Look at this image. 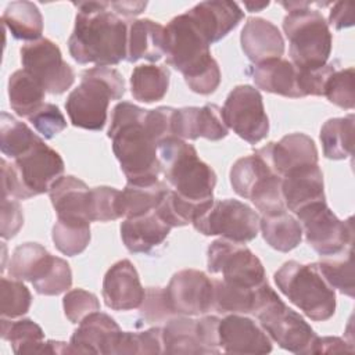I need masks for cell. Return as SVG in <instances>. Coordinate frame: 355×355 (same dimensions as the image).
<instances>
[{
    "label": "cell",
    "mask_w": 355,
    "mask_h": 355,
    "mask_svg": "<svg viewBox=\"0 0 355 355\" xmlns=\"http://www.w3.org/2000/svg\"><path fill=\"white\" fill-rule=\"evenodd\" d=\"M73 31L68 39L71 57L79 64L116 65L126 60L128 25L110 11L108 1H79Z\"/></svg>",
    "instance_id": "1"
},
{
    "label": "cell",
    "mask_w": 355,
    "mask_h": 355,
    "mask_svg": "<svg viewBox=\"0 0 355 355\" xmlns=\"http://www.w3.org/2000/svg\"><path fill=\"white\" fill-rule=\"evenodd\" d=\"M146 116L147 110L122 101L114 107L108 129L112 151L128 183L133 184L154 183L161 173L158 143L147 129Z\"/></svg>",
    "instance_id": "2"
},
{
    "label": "cell",
    "mask_w": 355,
    "mask_h": 355,
    "mask_svg": "<svg viewBox=\"0 0 355 355\" xmlns=\"http://www.w3.org/2000/svg\"><path fill=\"white\" fill-rule=\"evenodd\" d=\"M209 46L187 12L172 18L165 26L166 64L184 76L191 92L202 96L214 93L220 83V69Z\"/></svg>",
    "instance_id": "3"
},
{
    "label": "cell",
    "mask_w": 355,
    "mask_h": 355,
    "mask_svg": "<svg viewBox=\"0 0 355 355\" xmlns=\"http://www.w3.org/2000/svg\"><path fill=\"white\" fill-rule=\"evenodd\" d=\"M158 159L166 182L179 196L197 204L214 201L216 173L191 144L171 136L158 144Z\"/></svg>",
    "instance_id": "4"
},
{
    "label": "cell",
    "mask_w": 355,
    "mask_h": 355,
    "mask_svg": "<svg viewBox=\"0 0 355 355\" xmlns=\"http://www.w3.org/2000/svg\"><path fill=\"white\" fill-rule=\"evenodd\" d=\"M125 94V80L119 71L94 67L82 72V80L67 97L65 110L71 123L87 130H101L107 122L110 100Z\"/></svg>",
    "instance_id": "5"
},
{
    "label": "cell",
    "mask_w": 355,
    "mask_h": 355,
    "mask_svg": "<svg viewBox=\"0 0 355 355\" xmlns=\"http://www.w3.org/2000/svg\"><path fill=\"white\" fill-rule=\"evenodd\" d=\"M288 11L283 19V31L290 42L291 62L300 69H313L327 64L331 53L329 24L308 1H280Z\"/></svg>",
    "instance_id": "6"
},
{
    "label": "cell",
    "mask_w": 355,
    "mask_h": 355,
    "mask_svg": "<svg viewBox=\"0 0 355 355\" xmlns=\"http://www.w3.org/2000/svg\"><path fill=\"white\" fill-rule=\"evenodd\" d=\"M62 172L61 155L40 139L12 164L1 159V197L26 200L49 193Z\"/></svg>",
    "instance_id": "7"
},
{
    "label": "cell",
    "mask_w": 355,
    "mask_h": 355,
    "mask_svg": "<svg viewBox=\"0 0 355 355\" xmlns=\"http://www.w3.org/2000/svg\"><path fill=\"white\" fill-rule=\"evenodd\" d=\"M277 288L305 316L315 322L330 319L336 312V293L316 263L284 262L275 273Z\"/></svg>",
    "instance_id": "8"
},
{
    "label": "cell",
    "mask_w": 355,
    "mask_h": 355,
    "mask_svg": "<svg viewBox=\"0 0 355 355\" xmlns=\"http://www.w3.org/2000/svg\"><path fill=\"white\" fill-rule=\"evenodd\" d=\"M297 219L305 234L306 243L322 257L341 254L354 243L352 218L340 220L327 207L326 200L300 209Z\"/></svg>",
    "instance_id": "9"
},
{
    "label": "cell",
    "mask_w": 355,
    "mask_h": 355,
    "mask_svg": "<svg viewBox=\"0 0 355 355\" xmlns=\"http://www.w3.org/2000/svg\"><path fill=\"white\" fill-rule=\"evenodd\" d=\"M193 226L204 236H222L226 240L244 244L257 237L259 216L239 200H214L211 207L193 220Z\"/></svg>",
    "instance_id": "10"
},
{
    "label": "cell",
    "mask_w": 355,
    "mask_h": 355,
    "mask_svg": "<svg viewBox=\"0 0 355 355\" xmlns=\"http://www.w3.org/2000/svg\"><path fill=\"white\" fill-rule=\"evenodd\" d=\"M211 273H222V280L241 287H257L268 282L259 258L243 243L226 239L215 240L207 251Z\"/></svg>",
    "instance_id": "11"
},
{
    "label": "cell",
    "mask_w": 355,
    "mask_h": 355,
    "mask_svg": "<svg viewBox=\"0 0 355 355\" xmlns=\"http://www.w3.org/2000/svg\"><path fill=\"white\" fill-rule=\"evenodd\" d=\"M222 116L226 126L250 144H257L268 136L269 119L262 96L250 85H239L229 93Z\"/></svg>",
    "instance_id": "12"
},
{
    "label": "cell",
    "mask_w": 355,
    "mask_h": 355,
    "mask_svg": "<svg viewBox=\"0 0 355 355\" xmlns=\"http://www.w3.org/2000/svg\"><path fill=\"white\" fill-rule=\"evenodd\" d=\"M21 61L24 69L50 94L67 92L75 80L72 67L64 61L60 47L50 39L42 37L22 46Z\"/></svg>",
    "instance_id": "13"
},
{
    "label": "cell",
    "mask_w": 355,
    "mask_h": 355,
    "mask_svg": "<svg viewBox=\"0 0 355 355\" xmlns=\"http://www.w3.org/2000/svg\"><path fill=\"white\" fill-rule=\"evenodd\" d=\"M259 324L280 348L294 354H311L316 333L305 319L288 308L280 297L268 304L258 315Z\"/></svg>",
    "instance_id": "14"
},
{
    "label": "cell",
    "mask_w": 355,
    "mask_h": 355,
    "mask_svg": "<svg viewBox=\"0 0 355 355\" xmlns=\"http://www.w3.org/2000/svg\"><path fill=\"white\" fill-rule=\"evenodd\" d=\"M165 291L175 315L198 316L207 313L214 304V280L201 270L183 269L176 272Z\"/></svg>",
    "instance_id": "15"
},
{
    "label": "cell",
    "mask_w": 355,
    "mask_h": 355,
    "mask_svg": "<svg viewBox=\"0 0 355 355\" xmlns=\"http://www.w3.org/2000/svg\"><path fill=\"white\" fill-rule=\"evenodd\" d=\"M230 184L236 194L255 202L282 186L279 176L262 150L239 158L230 169Z\"/></svg>",
    "instance_id": "16"
},
{
    "label": "cell",
    "mask_w": 355,
    "mask_h": 355,
    "mask_svg": "<svg viewBox=\"0 0 355 355\" xmlns=\"http://www.w3.org/2000/svg\"><path fill=\"white\" fill-rule=\"evenodd\" d=\"M219 348L229 354H268L272 340L261 324L252 319L230 313L219 320Z\"/></svg>",
    "instance_id": "17"
},
{
    "label": "cell",
    "mask_w": 355,
    "mask_h": 355,
    "mask_svg": "<svg viewBox=\"0 0 355 355\" xmlns=\"http://www.w3.org/2000/svg\"><path fill=\"white\" fill-rule=\"evenodd\" d=\"M122 330L107 313L100 311L86 316L73 331L69 345L72 354L115 355Z\"/></svg>",
    "instance_id": "18"
},
{
    "label": "cell",
    "mask_w": 355,
    "mask_h": 355,
    "mask_svg": "<svg viewBox=\"0 0 355 355\" xmlns=\"http://www.w3.org/2000/svg\"><path fill=\"white\" fill-rule=\"evenodd\" d=\"M172 130L173 136L183 140H196L198 137H204L211 141L220 140L229 133V128L222 116V108H219L216 104L184 107L179 110L175 108Z\"/></svg>",
    "instance_id": "19"
},
{
    "label": "cell",
    "mask_w": 355,
    "mask_h": 355,
    "mask_svg": "<svg viewBox=\"0 0 355 355\" xmlns=\"http://www.w3.org/2000/svg\"><path fill=\"white\" fill-rule=\"evenodd\" d=\"M146 290L139 273L129 259L115 262L103 280V298L108 308L114 311H130L141 305Z\"/></svg>",
    "instance_id": "20"
},
{
    "label": "cell",
    "mask_w": 355,
    "mask_h": 355,
    "mask_svg": "<svg viewBox=\"0 0 355 355\" xmlns=\"http://www.w3.org/2000/svg\"><path fill=\"white\" fill-rule=\"evenodd\" d=\"M277 297L268 282L257 287H241L219 279L214 280L212 308L219 313H252L257 316Z\"/></svg>",
    "instance_id": "21"
},
{
    "label": "cell",
    "mask_w": 355,
    "mask_h": 355,
    "mask_svg": "<svg viewBox=\"0 0 355 355\" xmlns=\"http://www.w3.org/2000/svg\"><path fill=\"white\" fill-rule=\"evenodd\" d=\"M261 150L273 171L282 178L297 168L318 164L315 141L305 133L286 135L277 143L270 141Z\"/></svg>",
    "instance_id": "22"
},
{
    "label": "cell",
    "mask_w": 355,
    "mask_h": 355,
    "mask_svg": "<svg viewBox=\"0 0 355 355\" xmlns=\"http://www.w3.org/2000/svg\"><path fill=\"white\" fill-rule=\"evenodd\" d=\"M204 33L209 44L223 39L244 18V12L234 1H201L186 11Z\"/></svg>",
    "instance_id": "23"
},
{
    "label": "cell",
    "mask_w": 355,
    "mask_h": 355,
    "mask_svg": "<svg viewBox=\"0 0 355 355\" xmlns=\"http://www.w3.org/2000/svg\"><path fill=\"white\" fill-rule=\"evenodd\" d=\"M240 43L247 58L255 65L282 58L284 53V40L277 26L259 17L247 19Z\"/></svg>",
    "instance_id": "24"
},
{
    "label": "cell",
    "mask_w": 355,
    "mask_h": 355,
    "mask_svg": "<svg viewBox=\"0 0 355 355\" xmlns=\"http://www.w3.org/2000/svg\"><path fill=\"white\" fill-rule=\"evenodd\" d=\"M286 209L297 214L309 204L324 201L323 173L318 164L297 168L282 178Z\"/></svg>",
    "instance_id": "25"
},
{
    "label": "cell",
    "mask_w": 355,
    "mask_h": 355,
    "mask_svg": "<svg viewBox=\"0 0 355 355\" xmlns=\"http://www.w3.org/2000/svg\"><path fill=\"white\" fill-rule=\"evenodd\" d=\"M171 229L154 209L139 216L125 218L121 223V239L129 252L148 254L164 243Z\"/></svg>",
    "instance_id": "26"
},
{
    "label": "cell",
    "mask_w": 355,
    "mask_h": 355,
    "mask_svg": "<svg viewBox=\"0 0 355 355\" xmlns=\"http://www.w3.org/2000/svg\"><path fill=\"white\" fill-rule=\"evenodd\" d=\"M51 204L61 219L89 220L90 189L87 184L71 175L58 178L49 190Z\"/></svg>",
    "instance_id": "27"
},
{
    "label": "cell",
    "mask_w": 355,
    "mask_h": 355,
    "mask_svg": "<svg viewBox=\"0 0 355 355\" xmlns=\"http://www.w3.org/2000/svg\"><path fill=\"white\" fill-rule=\"evenodd\" d=\"M165 55V26L148 18L136 19L128 28L126 61L155 62Z\"/></svg>",
    "instance_id": "28"
},
{
    "label": "cell",
    "mask_w": 355,
    "mask_h": 355,
    "mask_svg": "<svg viewBox=\"0 0 355 355\" xmlns=\"http://www.w3.org/2000/svg\"><path fill=\"white\" fill-rule=\"evenodd\" d=\"M251 76L255 85L268 93L290 98L302 97L298 85V68L288 60L275 58L255 65Z\"/></svg>",
    "instance_id": "29"
},
{
    "label": "cell",
    "mask_w": 355,
    "mask_h": 355,
    "mask_svg": "<svg viewBox=\"0 0 355 355\" xmlns=\"http://www.w3.org/2000/svg\"><path fill=\"white\" fill-rule=\"evenodd\" d=\"M54 255L37 243H25L18 245L8 263V275L17 280H35L44 276L49 270Z\"/></svg>",
    "instance_id": "30"
},
{
    "label": "cell",
    "mask_w": 355,
    "mask_h": 355,
    "mask_svg": "<svg viewBox=\"0 0 355 355\" xmlns=\"http://www.w3.org/2000/svg\"><path fill=\"white\" fill-rule=\"evenodd\" d=\"M3 25L18 40H39L43 33V17L37 6L32 1L10 3L1 17Z\"/></svg>",
    "instance_id": "31"
},
{
    "label": "cell",
    "mask_w": 355,
    "mask_h": 355,
    "mask_svg": "<svg viewBox=\"0 0 355 355\" xmlns=\"http://www.w3.org/2000/svg\"><path fill=\"white\" fill-rule=\"evenodd\" d=\"M44 89L24 68L15 71L8 79V100L12 111L29 118L44 103Z\"/></svg>",
    "instance_id": "32"
},
{
    "label": "cell",
    "mask_w": 355,
    "mask_h": 355,
    "mask_svg": "<svg viewBox=\"0 0 355 355\" xmlns=\"http://www.w3.org/2000/svg\"><path fill=\"white\" fill-rule=\"evenodd\" d=\"M259 229L265 241L280 252L294 250L302 239V229L298 219L287 214V211L262 216L259 219Z\"/></svg>",
    "instance_id": "33"
},
{
    "label": "cell",
    "mask_w": 355,
    "mask_h": 355,
    "mask_svg": "<svg viewBox=\"0 0 355 355\" xmlns=\"http://www.w3.org/2000/svg\"><path fill=\"white\" fill-rule=\"evenodd\" d=\"M169 69L164 65H137L130 76L132 96L147 104L162 100L169 87Z\"/></svg>",
    "instance_id": "34"
},
{
    "label": "cell",
    "mask_w": 355,
    "mask_h": 355,
    "mask_svg": "<svg viewBox=\"0 0 355 355\" xmlns=\"http://www.w3.org/2000/svg\"><path fill=\"white\" fill-rule=\"evenodd\" d=\"M169 189L164 182H154L148 184L126 183L119 196L121 215L133 218L158 208Z\"/></svg>",
    "instance_id": "35"
},
{
    "label": "cell",
    "mask_w": 355,
    "mask_h": 355,
    "mask_svg": "<svg viewBox=\"0 0 355 355\" xmlns=\"http://www.w3.org/2000/svg\"><path fill=\"white\" fill-rule=\"evenodd\" d=\"M164 354H208L200 341L197 320L178 316L162 327Z\"/></svg>",
    "instance_id": "36"
},
{
    "label": "cell",
    "mask_w": 355,
    "mask_h": 355,
    "mask_svg": "<svg viewBox=\"0 0 355 355\" xmlns=\"http://www.w3.org/2000/svg\"><path fill=\"white\" fill-rule=\"evenodd\" d=\"M323 154L329 159H345L352 154L354 114L327 119L320 129Z\"/></svg>",
    "instance_id": "37"
},
{
    "label": "cell",
    "mask_w": 355,
    "mask_h": 355,
    "mask_svg": "<svg viewBox=\"0 0 355 355\" xmlns=\"http://www.w3.org/2000/svg\"><path fill=\"white\" fill-rule=\"evenodd\" d=\"M1 338L11 343L17 355L43 354L44 333L42 327L31 319L8 320L1 318Z\"/></svg>",
    "instance_id": "38"
},
{
    "label": "cell",
    "mask_w": 355,
    "mask_h": 355,
    "mask_svg": "<svg viewBox=\"0 0 355 355\" xmlns=\"http://www.w3.org/2000/svg\"><path fill=\"white\" fill-rule=\"evenodd\" d=\"M40 137L29 126L7 112L0 119V150L4 155L15 159L33 147Z\"/></svg>",
    "instance_id": "39"
},
{
    "label": "cell",
    "mask_w": 355,
    "mask_h": 355,
    "mask_svg": "<svg viewBox=\"0 0 355 355\" xmlns=\"http://www.w3.org/2000/svg\"><path fill=\"white\" fill-rule=\"evenodd\" d=\"M51 239L64 255L73 257L83 252L90 241V222L83 219H61L53 226Z\"/></svg>",
    "instance_id": "40"
},
{
    "label": "cell",
    "mask_w": 355,
    "mask_h": 355,
    "mask_svg": "<svg viewBox=\"0 0 355 355\" xmlns=\"http://www.w3.org/2000/svg\"><path fill=\"white\" fill-rule=\"evenodd\" d=\"M322 276L334 290L341 294L354 297V261H352V247L337 255L333 259H322L316 263Z\"/></svg>",
    "instance_id": "41"
},
{
    "label": "cell",
    "mask_w": 355,
    "mask_h": 355,
    "mask_svg": "<svg viewBox=\"0 0 355 355\" xmlns=\"http://www.w3.org/2000/svg\"><path fill=\"white\" fill-rule=\"evenodd\" d=\"M214 202V201H212ZM212 202L208 204H197L191 202L182 196H179L175 190L169 189L157 208L159 216L171 226V227H180L200 216L204 211H207Z\"/></svg>",
    "instance_id": "42"
},
{
    "label": "cell",
    "mask_w": 355,
    "mask_h": 355,
    "mask_svg": "<svg viewBox=\"0 0 355 355\" xmlns=\"http://www.w3.org/2000/svg\"><path fill=\"white\" fill-rule=\"evenodd\" d=\"M0 313L1 318H19L25 315L32 304L29 288L17 279L1 277L0 283Z\"/></svg>",
    "instance_id": "43"
},
{
    "label": "cell",
    "mask_w": 355,
    "mask_h": 355,
    "mask_svg": "<svg viewBox=\"0 0 355 355\" xmlns=\"http://www.w3.org/2000/svg\"><path fill=\"white\" fill-rule=\"evenodd\" d=\"M121 354H164L162 329L151 327L144 331H122L115 355Z\"/></svg>",
    "instance_id": "44"
},
{
    "label": "cell",
    "mask_w": 355,
    "mask_h": 355,
    "mask_svg": "<svg viewBox=\"0 0 355 355\" xmlns=\"http://www.w3.org/2000/svg\"><path fill=\"white\" fill-rule=\"evenodd\" d=\"M121 191L110 186H98L90 189V204H89V219L90 222H110L121 215L119 207Z\"/></svg>",
    "instance_id": "45"
},
{
    "label": "cell",
    "mask_w": 355,
    "mask_h": 355,
    "mask_svg": "<svg viewBox=\"0 0 355 355\" xmlns=\"http://www.w3.org/2000/svg\"><path fill=\"white\" fill-rule=\"evenodd\" d=\"M354 68H343V69H336L326 86H324V93L323 96H326V98L340 107V108H345V110H352L355 105V89H354Z\"/></svg>",
    "instance_id": "46"
},
{
    "label": "cell",
    "mask_w": 355,
    "mask_h": 355,
    "mask_svg": "<svg viewBox=\"0 0 355 355\" xmlns=\"http://www.w3.org/2000/svg\"><path fill=\"white\" fill-rule=\"evenodd\" d=\"M33 288L42 295H58L71 288L72 272L68 262L62 258L54 257L49 270L40 279L35 280Z\"/></svg>",
    "instance_id": "47"
},
{
    "label": "cell",
    "mask_w": 355,
    "mask_h": 355,
    "mask_svg": "<svg viewBox=\"0 0 355 355\" xmlns=\"http://www.w3.org/2000/svg\"><path fill=\"white\" fill-rule=\"evenodd\" d=\"M64 312L71 323H80L86 316L100 311L98 298L86 290H69L62 298Z\"/></svg>",
    "instance_id": "48"
},
{
    "label": "cell",
    "mask_w": 355,
    "mask_h": 355,
    "mask_svg": "<svg viewBox=\"0 0 355 355\" xmlns=\"http://www.w3.org/2000/svg\"><path fill=\"white\" fill-rule=\"evenodd\" d=\"M28 119L44 139H53L67 128L64 114L51 103H44Z\"/></svg>",
    "instance_id": "49"
},
{
    "label": "cell",
    "mask_w": 355,
    "mask_h": 355,
    "mask_svg": "<svg viewBox=\"0 0 355 355\" xmlns=\"http://www.w3.org/2000/svg\"><path fill=\"white\" fill-rule=\"evenodd\" d=\"M139 308L140 316L146 323L168 320L175 315L168 304L164 287H147L143 302Z\"/></svg>",
    "instance_id": "50"
},
{
    "label": "cell",
    "mask_w": 355,
    "mask_h": 355,
    "mask_svg": "<svg viewBox=\"0 0 355 355\" xmlns=\"http://www.w3.org/2000/svg\"><path fill=\"white\" fill-rule=\"evenodd\" d=\"M337 69V67L330 62L324 64L323 67L313 68V69H300L298 68V85L305 96H323L324 86L330 78V75Z\"/></svg>",
    "instance_id": "51"
},
{
    "label": "cell",
    "mask_w": 355,
    "mask_h": 355,
    "mask_svg": "<svg viewBox=\"0 0 355 355\" xmlns=\"http://www.w3.org/2000/svg\"><path fill=\"white\" fill-rule=\"evenodd\" d=\"M175 108L172 107H158L155 110H147L146 125L153 136V139L159 144L162 140L173 136L172 130V118Z\"/></svg>",
    "instance_id": "52"
},
{
    "label": "cell",
    "mask_w": 355,
    "mask_h": 355,
    "mask_svg": "<svg viewBox=\"0 0 355 355\" xmlns=\"http://www.w3.org/2000/svg\"><path fill=\"white\" fill-rule=\"evenodd\" d=\"M24 225L21 205L10 197H1V227L0 236L4 240L12 239Z\"/></svg>",
    "instance_id": "53"
},
{
    "label": "cell",
    "mask_w": 355,
    "mask_h": 355,
    "mask_svg": "<svg viewBox=\"0 0 355 355\" xmlns=\"http://www.w3.org/2000/svg\"><path fill=\"white\" fill-rule=\"evenodd\" d=\"M218 316H204L197 320V331L201 344L207 349L208 354H219V338H218Z\"/></svg>",
    "instance_id": "54"
},
{
    "label": "cell",
    "mask_w": 355,
    "mask_h": 355,
    "mask_svg": "<svg viewBox=\"0 0 355 355\" xmlns=\"http://www.w3.org/2000/svg\"><path fill=\"white\" fill-rule=\"evenodd\" d=\"M354 352V347L340 337H316L311 354H337Z\"/></svg>",
    "instance_id": "55"
},
{
    "label": "cell",
    "mask_w": 355,
    "mask_h": 355,
    "mask_svg": "<svg viewBox=\"0 0 355 355\" xmlns=\"http://www.w3.org/2000/svg\"><path fill=\"white\" fill-rule=\"evenodd\" d=\"M329 22L336 29H344L354 25V11L349 3H336L330 11Z\"/></svg>",
    "instance_id": "56"
},
{
    "label": "cell",
    "mask_w": 355,
    "mask_h": 355,
    "mask_svg": "<svg viewBox=\"0 0 355 355\" xmlns=\"http://www.w3.org/2000/svg\"><path fill=\"white\" fill-rule=\"evenodd\" d=\"M110 7L114 8V12L125 17H135L144 11L147 7L146 1H110Z\"/></svg>",
    "instance_id": "57"
},
{
    "label": "cell",
    "mask_w": 355,
    "mask_h": 355,
    "mask_svg": "<svg viewBox=\"0 0 355 355\" xmlns=\"http://www.w3.org/2000/svg\"><path fill=\"white\" fill-rule=\"evenodd\" d=\"M269 6V1H265V3H251V1H245L244 3V7L250 11V12H254V11H261L263 10L265 7Z\"/></svg>",
    "instance_id": "58"
}]
</instances>
